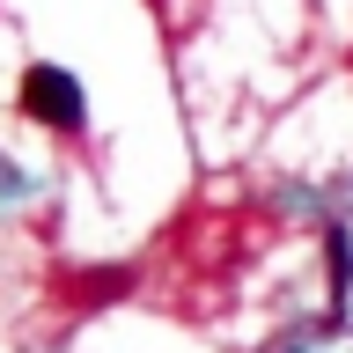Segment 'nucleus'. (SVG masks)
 <instances>
[{
	"label": "nucleus",
	"mask_w": 353,
	"mask_h": 353,
	"mask_svg": "<svg viewBox=\"0 0 353 353\" xmlns=\"http://www.w3.org/2000/svg\"><path fill=\"white\" fill-rule=\"evenodd\" d=\"M22 110H30L37 125H52V132H81V118H88V96H81V81H74L66 66L37 59L30 74H22Z\"/></svg>",
	"instance_id": "1"
},
{
	"label": "nucleus",
	"mask_w": 353,
	"mask_h": 353,
	"mask_svg": "<svg viewBox=\"0 0 353 353\" xmlns=\"http://www.w3.org/2000/svg\"><path fill=\"white\" fill-rule=\"evenodd\" d=\"M132 287V272H88L81 280V302H103V294H125Z\"/></svg>",
	"instance_id": "3"
},
{
	"label": "nucleus",
	"mask_w": 353,
	"mask_h": 353,
	"mask_svg": "<svg viewBox=\"0 0 353 353\" xmlns=\"http://www.w3.org/2000/svg\"><path fill=\"white\" fill-rule=\"evenodd\" d=\"M324 265H331V309H346V287H353V243H346V228H324Z\"/></svg>",
	"instance_id": "2"
}]
</instances>
